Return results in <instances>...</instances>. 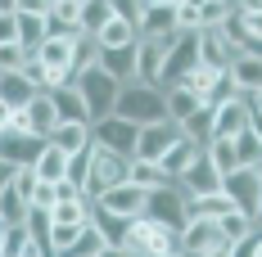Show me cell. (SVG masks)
I'll return each mask as SVG.
<instances>
[{"mask_svg":"<svg viewBox=\"0 0 262 257\" xmlns=\"http://www.w3.org/2000/svg\"><path fill=\"white\" fill-rule=\"evenodd\" d=\"M136 135H140V127L127 122V118H118V113L91 122V140H95L100 149H113V154H127V158L136 154Z\"/></svg>","mask_w":262,"mask_h":257,"instance_id":"8992f818","label":"cell"},{"mask_svg":"<svg viewBox=\"0 0 262 257\" xmlns=\"http://www.w3.org/2000/svg\"><path fill=\"white\" fill-rule=\"evenodd\" d=\"M36 59L46 63V68H54V73H73V36H59V32H50L41 45H36Z\"/></svg>","mask_w":262,"mask_h":257,"instance_id":"ac0fdd59","label":"cell"},{"mask_svg":"<svg viewBox=\"0 0 262 257\" xmlns=\"http://www.w3.org/2000/svg\"><path fill=\"white\" fill-rule=\"evenodd\" d=\"M235 154H239V167H262V135L253 131V122L235 135Z\"/></svg>","mask_w":262,"mask_h":257,"instance_id":"836d02e7","label":"cell"},{"mask_svg":"<svg viewBox=\"0 0 262 257\" xmlns=\"http://www.w3.org/2000/svg\"><path fill=\"white\" fill-rule=\"evenodd\" d=\"M14 172H18V167H14V162H5V158H0V190H5V185H9V180H14Z\"/></svg>","mask_w":262,"mask_h":257,"instance_id":"f5cc1de1","label":"cell"},{"mask_svg":"<svg viewBox=\"0 0 262 257\" xmlns=\"http://www.w3.org/2000/svg\"><path fill=\"white\" fill-rule=\"evenodd\" d=\"M231 207H235V199H231L226 190H217V194H199V199H190V217H212V221H217V217H226Z\"/></svg>","mask_w":262,"mask_h":257,"instance_id":"1f68e13d","label":"cell"},{"mask_svg":"<svg viewBox=\"0 0 262 257\" xmlns=\"http://www.w3.org/2000/svg\"><path fill=\"white\" fill-rule=\"evenodd\" d=\"M73 86L81 90V100H86V108H91V118H108L113 104H118V95H122V81L113 77V73H104L100 63L73 73Z\"/></svg>","mask_w":262,"mask_h":257,"instance_id":"3957f363","label":"cell"},{"mask_svg":"<svg viewBox=\"0 0 262 257\" xmlns=\"http://www.w3.org/2000/svg\"><path fill=\"white\" fill-rule=\"evenodd\" d=\"M217 77H222L217 68H208V63H194V68H190V73L181 77V86H190L194 95H208L212 86H217Z\"/></svg>","mask_w":262,"mask_h":257,"instance_id":"60d3db41","label":"cell"},{"mask_svg":"<svg viewBox=\"0 0 262 257\" xmlns=\"http://www.w3.org/2000/svg\"><path fill=\"white\" fill-rule=\"evenodd\" d=\"M14 5H18V0H0V9H14Z\"/></svg>","mask_w":262,"mask_h":257,"instance_id":"680465c9","label":"cell"},{"mask_svg":"<svg viewBox=\"0 0 262 257\" xmlns=\"http://www.w3.org/2000/svg\"><path fill=\"white\" fill-rule=\"evenodd\" d=\"M177 27V0H145L140 5V36H167Z\"/></svg>","mask_w":262,"mask_h":257,"instance_id":"7c38bea8","label":"cell"},{"mask_svg":"<svg viewBox=\"0 0 262 257\" xmlns=\"http://www.w3.org/2000/svg\"><path fill=\"white\" fill-rule=\"evenodd\" d=\"M68 199H86L81 185H73V180H54V203H68Z\"/></svg>","mask_w":262,"mask_h":257,"instance_id":"681fc988","label":"cell"},{"mask_svg":"<svg viewBox=\"0 0 262 257\" xmlns=\"http://www.w3.org/2000/svg\"><path fill=\"white\" fill-rule=\"evenodd\" d=\"M253 248H258V235H249V239L231 244V257H253Z\"/></svg>","mask_w":262,"mask_h":257,"instance_id":"816d5d0a","label":"cell"},{"mask_svg":"<svg viewBox=\"0 0 262 257\" xmlns=\"http://www.w3.org/2000/svg\"><path fill=\"white\" fill-rule=\"evenodd\" d=\"M100 68L113 73L118 81L136 77V45H118V50H100Z\"/></svg>","mask_w":262,"mask_h":257,"instance_id":"83f0119b","label":"cell"},{"mask_svg":"<svg viewBox=\"0 0 262 257\" xmlns=\"http://www.w3.org/2000/svg\"><path fill=\"white\" fill-rule=\"evenodd\" d=\"M91 221H95V226H100V230H104V239L108 244H122V239H127V226L131 221H136V217H113V212H104V207H95V212H91Z\"/></svg>","mask_w":262,"mask_h":257,"instance_id":"f35d334b","label":"cell"},{"mask_svg":"<svg viewBox=\"0 0 262 257\" xmlns=\"http://www.w3.org/2000/svg\"><path fill=\"white\" fill-rule=\"evenodd\" d=\"M46 149L41 135H18V131H0V158L14 162V167H32L36 154Z\"/></svg>","mask_w":262,"mask_h":257,"instance_id":"5bb4252c","label":"cell"},{"mask_svg":"<svg viewBox=\"0 0 262 257\" xmlns=\"http://www.w3.org/2000/svg\"><path fill=\"white\" fill-rule=\"evenodd\" d=\"M249 108H253V118H262V90H253V95H249Z\"/></svg>","mask_w":262,"mask_h":257,"instance_id":"6f0895ef","label":"cell"},{"mask_svg":"<svg viewBox=\"0 0 262 257\" xmlns=\"http://www.w3.org/2000/svg\"><path fill=\"white\" fill-rule=\"evenodd\" d=\"M113 113L136 122V127H149V122L167 118V95H163V86H149V81H122V95L113 104Z\"/></svg>","mask_w":262,"mask_h":257,"instance_id":"6da1fadb","label":"cell"},{"mask_svg":"<svg viewBox=\"0 0 262 257\" xmlns=\"http://www.w3.org/2000/svg\"><path fill=\"white\" fill-rule=\"evenodd\" d=\"M253 257H262V235H258V248H253Z\"/></svg>","mask_w":262,"mask_h":257,"instance_id":"91938a15","label":"cell"},{"mask_svg":"<svg viewBox=\"0 0 262 257\" xmlns=\"http://www.w3.org/2000/svg\"><path fill=\"white\" fill-rule=\"evenodd\" d=\"M177 135H181V127H177L172 118H163V122H149V127H140V135H136V154H131V158L158 162V158H163L172 145H177Z\"/></svg>","mask_w":262,"mask_h":257,"instance_id":"52a82bcc","label":"cell"},{"mask_svg":"<svg viewBox=\"0 0 262 257\" xmlns=\"http://www.w3.org/2000/svg\"><path fill=\"white\" fill-rule=\"evenodd\" d=\"M32 172H36L41 180H63V176H68V154H63L59 145H50V140H46V149H41V154H36V162H32Z\"/></svg>","mask_w":262,"mask_h":257,"instance_id":"4316f807","label":"cell"},{"mask_svg":"<svg viewBox=\"0 0 262 257\" xmlns=\"http://www.w3.org/2000/svg\"><path fill=\"white\" fill-rule=\"evenodd\" d=\"M5 41H18V14L14 9H0V45Z\"/></svg>","mask_w":262,"mask_h":257,"instance_id":"7dc6e473","label":"cell"},{"mask_svg":"<svg viewBox=\"0 0 262 257\" xmlns=\"http://www.w3.org/2000/svg\"><path fill=\"white\" fill-rule=\"evenodd\" d=\"M91 162H95V140H91V145H81L77 154H68V176H63V180L86 185V176H91Z\"/></svg>","mask_w":262,"mask_h":257,"instance_id":"ab89813d","label":"cell"},{"mask_svg":"<svg viewBox=\"0 0 262 257\" xmlns=\"http://www.w3.org/2000/svg\"><path fill=\"white\" fill-rule=\"evenodd\" d=\"M14 14H18V9H14ZM46 36H50V23H46V18H36V14H18V45L36 50Z\"/></svg>","mask_w":262,"mask_h":257,"instance_id":"e575fe53","label":"cell"},{"mask_svg":"<svg viewBox=\"0 0 262 257\" xmlns=\"http://www.w3.org/2000/svg\"><path fill=\"white\" fill-rule=\"evenodd\" d=\"M50 145H59L63 154H77L81 145H91V122H59L50 135Z\"/></svg>","mask_w":262,"mask_h":257,"instance_id":"4dcf8cb0","label":"cell"},{"mask_svg":"<svg viewBox=\"0 0 262 257\" xmlns=\"http://www.w3.org/2000/svg\"><path fill=\"white\" fill-rule=\"evenodd\" d=\"M81 5L86 0H54L50 9V32H59V36H73V32H81Z\"/></svg>","mask_w":262,"mask_h":257,"instance_id":"d4e9b609","label":"cell"},{"mask_svg":"<svg viewBox=\"0 0 262 257\" xmlns=\"http://www.w3.org/2000/svg\"><path fill=\"white\" fill-rule=\"evenodd\" d=\"M32 207H54V180H36V190H32Z\"/></svg>","mask_w":262,"mask_h":257,"instance_id":"bcb514c9","label":"cell"},{"mask_svg":"<svg viewBox=\"0 0 262 257\" xmlns=\"http://www.w3.org/2000/svg\"><path fill=\"white\" fill-rule=\"evenodd\" d=\"M222 190L235 199L239 212H249V217H258L262 207V185H258V167H235L231 176H222Z\"/></svg>","mask_w":262,"mask_h":257,"instance_id":"ba28073f","label":"cell"},{"mask_svg":"<svg viewBox=\"0 0 262 257\" xmlns=\"http://www.w3.org/2000/svg\"><path fill=\"white\" fill-rule=\"evenodd\" d=\"M253 217L249 212H239V207H231L226 217H217V230H222V244H239V239H249L253 235Z\"/></svg>","mask_w":262,"mask_h":257,"instance_id":"f546056e","label":"cell"},{"mask_svg":"<svg viewBox=\"0 0 262 257\" xmlns=\"http://www.w3.org/2000/svg\"><path fill=\"white\" fill-rule=\"evenodd\" d=\"M167 257H185V253H167Z\"/></svg>","mask_w":262,"mask_h":257,"instance_id":"94428289","label":"cell"},{"mask_svg":"<svg viewBox=\"0 0 262 257\" xmlns=\"http://www.w3.org/2000/svg\"><path fill=\"white\" fill-rule=\"evenodd\" d=\"M226 73L235 77V86L244 95H253V90H262V54H239V59H231Z\"/></svg>","mask_w":262,"mask_h":257,"instance_id":"cb8c5ba5","label":"cell"},{"mask_svg":"<svg viewBox=\"0 0 262 257\" xmlns=\"http://www.w3.org/2000/svg\"><path fill=\"white\" fill-rule=\"evenodd\" d=\"M54 108H59V122H95L91 118V108H86V100H81V90L68 81V86H54L50 90Z\"/></svg>","mask_w":262,"mask_h":257,"instance_id":"d6986e66","label":"cell"},{"mask_svg":"<svg viewBox=\"0 0 262 257\" xmlns=\"http://www.w3.org/2000/svg\"><path fill=\"white\" fill-rule=\"evenodd\" d=\"M199 257H231V244H217V248H208V253H199Z\"/></svg>","mask_w":262,"mask_h":257,"instance_id":"9f6ffc18","label":"cell"},{"mask_svg":"<svg viewBox=\"0 0 262 257\" xmlns=\"http://www.w3.org/2000/svg\"><path fill=\"white\" fill-rule=\"evenodd\" d=\"M27 212H32V203H27L23 194H18V185L9 180V185L0 190V221H5V226H23V221H27Z\"/></svg>","mask_w":262,"mask_h":257,"instance_id":"f1b7e54d","label":"cell"},{"mask_svg":"<svg viewBox=\"0 0 262 257\" xmlns=\"http://www.w3.org/2000/svg\"><path fill=\"white\" fill-rule=\"evenodd\" d=\"M217 244H222L217 221H212V217H190V226L181 230V253L199 257V253H208V248H217Z\"/></svg>","mask_w":262,"mask_h":257,"instance_id":"4fadbf2b","label":"cell"},{"mask_svg":"<svg viewBox=\"0 0 262 257\" xmlns=\"http://www.w3.org/2000/svg\"><path fill=\"white\" fill-rule=\"evenodd\" d=\"M163 95H167V118H172L177 127H181L185 118H194V113L208 104L204 95H194V90H190V86H181V81H177V86H167Z\"/></svg>","mask_w":262,"mask_h":257,"instance_id":"ffe728a7","label":"cell"},{"mask_svg":"<svg viewBox=\"0 0 262 257\" xmlns=\"http://www.w3.org/2000/svg\"><path fill=\"white\" fill-rule=\"evenodd\" d=\"M235 95H244V90L235 86V77H231V73H222V77H217V86H212L204 100H208V104H226V100H235Z\"/></svg>","mask_w":262,"mask_h":257,"instance_id":"ee69618b","label":"cell"},{"mask_svg":"<svg viewBox=\"0 0 262 257\" xmlns=\"http://www.w3.org/2000/svg\"><path fill=\"white\" fill-rule=\"evenodd\" d=\"M145 217H154V221L172 226V230H185V226H190V194L177 190V185L167 180V185L149 190V199H145Z\"/></svg>","mask_w":262,"mask_h":257,"instance_id":"277c9868","label":"cell"},{"mask_svg":"<svg viewBox=\"0 0 262 257\" xmlns=\"http://www.w3.org/2000/svg\"><path fill=\"white\" fill-rule=\"evenodd\" d=\"M204 154L212 158V167H217V172H222V176H231V172H235V167H239V154H235V140H217V135H212L208 145H204Z\"/></svg>","mask_w":262,"mask_h":257,"instance_id":"d6a6232c","label":"cell"},{"mask_svg":"<svg viewBox=\"0 0 262 257\" xmlns=\"http://www.w3.org/2000/svg\"><path fill=\"white\" fill-rule=\"evenodd\" d=\"M177 5H181V0H177Z\"/></svg>","mask_w":262,"mask_h":257,"instance_id":"be15d7a7","label":"cell"},{"mask_svg":"<svg viewBox=\"0 0 262 257\" xmlns=\"http://www.w3.org/2000/svg\"><path fill=\"white\" fill-rule=\"evenodd\" d=\"M27 59H32V50H27V45H18V41H5V45H0V73H23Z\"/></svg>","mask_w":262,"mask_h":257,"instance_id":"b9f144b4","label":"cell"},{"mask_svg":"<svg viewBox=\"0 0 262 257\" xmlns=\"http://www.w3.org/2000/svg\"><path fill=\"white\" fill-rule=\"evenodd\" d=\"M18 14H36V18H50V9H54V0H18L14 5Z\"/></svg>","mask_w":262,"mask_h":257,"instance_id":"c3c4849f","label":"cell"},{"mask_svg":"<svg viewBox=\"0 0 262 257\" xmlns=\"http://www.w3.org/2000/svg\"><path fill=\"white\" fill-rule=\"evenodd\" d=\"M0 239H5V226H0Z\"/></svg>","mask_w":262,"mask_h":257,"instance_id":"6125c7cd","label":"cell"},{"mask_svg":"<svg viewBox=\"0 0 262 257\" xmlns=\"http://www.w3.org/2000/svg\"><path fill=\"white\" fill-rule=\"evenodd\" d=\"M199 63H208L217 73L231 68V45H226L222 27H199Z\"/></svg>","mask_w":262,"mask_h":257,"instance_id":"e0dca14e","label":"cell"},{"mask_svg":"<svg viewBox=\"0 0 262 257\" xmlns=\"http://www.w3.org/2000/svg\"><path fill=\"white\" fill-rule=\"evenodd\" d=\"M127 172H131V158L127 154H113V149H100V145H95V162H91V176H86V185H81V194L95 203L104 190L122 185Z\"/></svg>","mask_w":262,"mask_h":257,"instance_id":"5b68a950","label":"cell"},{"mask_svg":"<svg viewBox=\"0 0 262 257\" xmlns=\"http://www.w3.org/2000/svg\"><path fill=\"white\" fill-rule=\"evenodd\" d=\"M9 131H18V135H32V118H27V108H14V118H9Z\"/></svg>","mask_w":262,"mask_h":257,"instance_id":"f907efd6","label":"cell"},{"mask_svg":"<svg viewBox=\"0 0 262 257\" xmlns=\"http://www.w3.org/2000/svg\"><path fill=\"white\" fill-rule=\"evenodd\" d=\"M104 248H108L104 230H100L95 221H86V226H81V235H77V239H73V244H68V248H63L59 257H100Z\"/></svg>","mask_w":262,"mask_h":257,"instance_id":"484cf974","label":"cell"},{"mask_svg":"<svg viewBox=\"0 0 262 257\" xmlns=\"http://www.w3.org/2000/svg\"><path fill=\"white\" fill-rule=\"evenodd\" d=\"M249 122H253L249 95H235V100H226V104H212V135H217V140H235Z\"/></svg>","mask_w":262,"mask_h":257,"instance_id":"9c48e42d","label":"cell"},{"mask_svg":"<svg viewBox=\"0 0 262 257\" xmlns=\"http://www.w3.org/2000/svg\"><path fill=\"white\" fill-rule=\"evenodd\" d=\"M122 248L136 257H167V253H181V230H172V226H163L154 217H136L127 226V239H122Z\"/></svg>","mask_w":262,"mask_h":257,"instance_id":"7a4b0ae2","label":"cell"},{"mask_svg":"<svg viewBox=\"0 0 262 257\" xmlns=\"http://www.w3.org/2000/svg\"><path fill=\"white\" fill-rule=\"evenodd\" d=\"M181 185H185L190 199H199V194H217V190H222V172L212 167L208 154H199L194 162H190V172L181 176Z\"/></svg>","mask_w":262,"mask_h":257,"instance_id":"9a60e30c","label":"cell"},{"mask_svg":"<svg viewBox=\"0 0 262 257\" xmlns=\"http://www.w3.org/2000/svg\"><path fill=\"white\" fill-rule=\"evenodd\" d=\"M199 154H204V145H194L190 135H177V145L158 158V167H163V176H167V180H181L185 172H190V162H194Z\"/></svg>","mask_w":262,"mask_h":257,"instance_id":"2e32d148","label":"cell"},{"mask_svg":"<svg viewBox=\"0 0 262 257\" xmlns=\"http://www.w3.org/2000/svg\"><path fill=\"white\" fill-rule=\"evenodd\" d=\"M27 118H32V135H41V140L54 135V127H59V108H54L50 90H41L36 100L27 104Z\"/></svg>","mask_w":262,"mask_h":257,"instance_id":"44dd1931","label":"cell"},{"mask_svg":"<svg viewBox=\"0 0 262 257\" xmlns=\"http://www.w3.org/2000/svg\"><path fill=\"white\" fill-rule=\"evenodd\" d=\"M27 230H32V239L50 253V212H46V207H32V212H27Z\"/></svg>","mask_w":262,"mask_h":257,"instance_id":"7bdbcfd3","label":"cell"},{"mask_svg":"<svg viewBox=\"0 0 262 257\" xmlns=\"http://www.w3.org/2000/svg\"><path fill=\"white\" fill-rule=\"evenodd\" d=\"M108 18H113V5H108V0H86V5H81V32H86V36H95Z\"/></svg>","mask_w":262,"mask_h":257,"instance_id":"74e56055","label":"cell"},{"mask_svg":"<svg viewBox=\"0 0 262 257\" xmlns=\"http://www.w3.org/2000/svg\"><path fill=\"white\" fill-rule=\"evenodd\" d=\"M235 23L244 27L249 36H258V41H262V9H239V14H235Z\"/></svg>","mask_w":262,"mask_h":257,"instance_id":"f6af8a7d","label":"cell"},{"mask_svg":"<svg viewBox=\"0 0 262 257\" xmlns=\"http://www.w3.org/2000/svg\"><path fill=\"white\" fill-rule=\"evenodd\" d=\"M95 41H100V50H118V45H136V41H140V27L131 23V18H118V14H113V18H108V23L100 27V32H95Z\"/></svg>","mask_w":262,"mask_h":257,"instance_id":"7402d4cb","label":"cell"},{"mask_svg":"<svg viewBox=\"0 0 262 257\" xmlns=\"http://www.w3.org/2000/svg\"><path fill=\"white\" fill-rule=\"evenodd\" d=\"M100 257H136V253H127L122 244H108V248H104V253H100Z\"/></svg>","mask_w":262,"mask_h":257,"instance_id":"db71d44e","label":"cell"},{"mask_svg":"<svg viewBox=\"0 0 262 257\" xmlns=\"http://www.w3.org/2000/svg\"><path fill=\"white\" fill-rule=\"evenodd\" d=\"M181 135H190L194 145H208V140H212V104H204L194 118H185V122H181Z\"/></svg>","mask_w":262,"mask_h":257,"instance_id":"8d00e7d4","label":"cell"},{"mask_svg":"<svg viewBox=\"0 0 262 257\" xmlns=\"http://www.w3.org/2000/svg\"><path fill=\"white\" fill-rule=\"evenodd\" d=\"M9 118H14V108H9V104L0 100V131H9Z\"/></svg>","mask_w":262,"mask_h":257,"instance_id":"11a10c76","label":"cell"},{"mask_svg":"<svg viewBox=\"0 0 262 257\" xmlns=\"http://www.w3.org/2000/svg\"><path fill=\"white\" fill-rule=\"evenodd\" d=\"M127 180H131V185H140V190H158V185H167L163 167H158V162H145V158H131Z\"/></svg>","mask_w":262,"mask_h":257,"instance_id":"d590c367","label":"cell"},{"mask_svg":"<svg viewBox=\"0 0 262 257\" xmlns=\"http://www.w3.org/2000/svg\"><path fill=\"white\" fill-rule=\"evenodd\" d=\"M145 199H149V190L122 180V185L104 190V194L95 199V207H104V212H113V217H127V221H131V217H145Z\"/></svg>","mask_w":262,"mask_h":257,"instance_id":"30bf717a","label":"cell"},{"mask_svg":"<svg viewBox=\"0 0 262 257\" xmlns=\"http://www.w3.org/2000/svg\"><path fill=\"white\" fill-rule=\"evenodd\" d=\"M36 95H41V90H36L23 73H0V100L9 104V108H27Z\"/></svg>","mask_w":262,"mask_h":257,"instance_id":"603a6c76","label":"cell"},{"mask_svg":"<svg viewBox=\"0 0 262 257\" xmlns=\"http://www.w3.org/2000/svg\"><path fill=\"white\" fill-rule=\"evenodd\" d=\"M194 63H199V32H181V36H177V45H172L167 59H163V81H167V86H177Z\"/></svg>","mask_w":262,"mask_h":257,"instance_id":"8fae6325","label":"cell"}]
</instances>
